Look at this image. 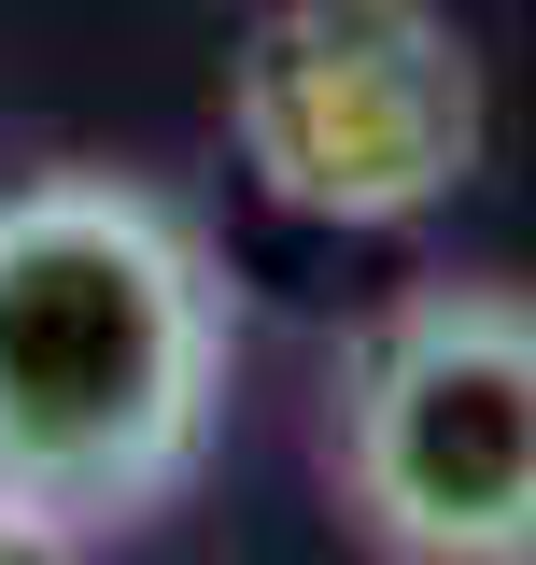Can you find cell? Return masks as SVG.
Instances as JSON below:
<instances>
[{
    "label": "cell",
    "instance_id": "3957f363",
    "mask_svg": "<svg viewBox=\"0 0 536 565\" xmlns=\"http://www.w3.org/2000/svg\"><path fill=\"white\" fill-rule=\"evenodd\" d=\"M226 141L311 226H424L480 170V57L438 0H268L226 57Z\"/></svg>",
    "mask_w": 536,
    "mask_h": 565
},
{
    "label": "cell",
    "instance_id": "277c9868",
    "mask_svg": "<svg viewBox=\"0 0 536 565\" xmlns=\"http://www.w3.org/2000/svg\"><path fill=\"white\" fill-rule=\"evenodd\" d=\"M0 565H85V537H57L43 509H14V494H0Z\"/></svg>",
    "mask_w": 536,
    "mask_h": 565
},
{
    "label": "cell",
    "instance_id": "6da1fadb",
    "mask_svg": "<svg viewBox=\"0 0 536 565\" xmlns=\"http://www.w3.org/2000/svg\"><path fill=\"white\" fill-rule=\"evenodd\" d=\"M240 382V297L199 212L57 156L0 184V494L57 537H141L199 494Z\"/></svg>",
    "mask_w": 536,
    "mask_h": 565
},
{
    "label": "cell",
    "instance_id": "7a4b0ae2",
    "mask_svg": "<svg viewBox=\"0 0 536 565\" xmlns=\"http://www.w3.org/2000/svg\"><path fill=\"white\" fill-rule=\"evenodd\" d=\"M339 509L382 565H536V297L409 282L325 396Z\"/></svg>",
    "mask_w": 536,
    "mask_h": 565
}]
</instances>
